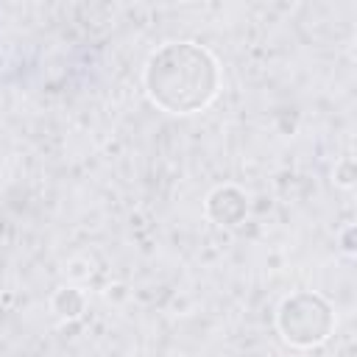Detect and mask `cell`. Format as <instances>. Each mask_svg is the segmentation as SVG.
I'll return each mask as SVG.
<instances>
[{
    "mask_svg": "<svg viewBox=\"0 0 357 357\" xmlns=\"http://www.w3.org/2000/svg\"><path fill=\"white\" fill-rule=\"evenodd\" d=\"M148 100L167 114L204 112L220 92V64L198 42L159 45L142 70Z\"/></svg>",
    "mask_w": 357,
    "mask_h": 357,
    "instance_id": "6da1fadb",
    "label": "cell"
},
{
    "mask_svg": "<svg viewBox=\"0 0 357 357\" xmlns=\"http://www.w3.org/2000/svg\"><path fill=\"white\" fill-rule=\"evenodd\" d=\"M335 324L337 318L332 304L310 290H296L276 307V329L293 349H315L326 343L335 332Z\"/></svg>",
    "mask_w": 357,
    "mask_h": 357,
    "instance_id": "7a4b0ae2",
    "label": "cell"
},
{
    "mask_svg": "<svg viewBox=\"0 0 357 357\" xmlns=\"http://www.w3.org/2000/svg\"><path fill=\"white\" fill-rule=\"evenodd\" d=\"M204 215H206L215 226H220V229H234V226H240V223L245 220V215H248V198H245V192H243L240 187H234V184H220V187H215V190L206 195V201H204Z\"/></svg>",
    "mask_w": 357,
    "mask_h": 357,
    "instance_id": "3957f363",
    "label": "cell"
},
{
    "mask_svg": "<svg viewBox=\"0 0 357 357\" xmlns=\"http://www.w3.org/2000/svg\"><path fill=\"white\" fill-rule=\"evenodd\" d=\"M50 307L59 318H67V321H75L81 318V312L86 310V296L78 290V287H59L50 298Z\"/></svg>",
    "mask_w": 357,
    "mask_h": 357,
    "instance_id": "277c9868",
    "label": "cell"
},
{
    "mask_svg": "<svg viewBox=\"0 0 357 357\" xmlns=\"http://www.w3.org/2000/svg\"><path fill=\"white\" fill-rule=\"evenodd\" d=\"M335 184L337 187H351L354 184V162L349 156L335 165Z\"/></svg>",
    "mask_w": 357,
    "mask_h": 357,
    "instance_id": "5b68a950",
    "label": "cell"
},
{
    "mask_svg": "<svg viewBox=\"0 0 357 357\" xmlns=\"http://www.w3.org/2000/svg\"><path fill=\"white\" fill-rule=\"evenodd\" d=\"M351 234H354V226H349V229L343 231V251H346V254H354V245H351Z\"/></svg>",
    "mask_w": 357,
    "mask_h": 357,
    "instance_id": "8992f818",
    "label": "cell"
}]
</instances>
